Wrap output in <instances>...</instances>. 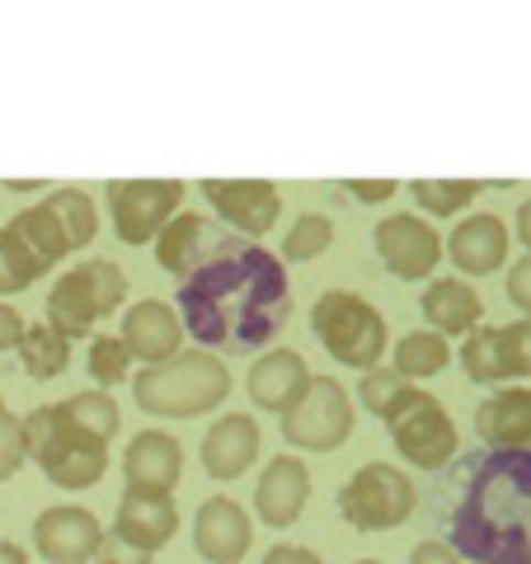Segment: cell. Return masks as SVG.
Listing matches in <instances>:
<instances>
[{
	"label": "cell",
	"mask_w": 531,
	"mask_h": 564,
	"mask_svg": "<svg viewBox=\"0 0 531 564\" xmlns=\"http://www.w3.org/2000/svg\"><path fill=\"white\" fill-rule=\"evenodd\" d=\"M24 433H29V462H39V470L57 489H95L104 470H109V437L85 429L62 400L29 410Z\"/></svg>",
	"instance_id": "6da1fadb"
},
{
	"label": "cell",
	"mask_w": 531,
	"mask_h": 564,
	"mask_svg": "<svg viewBox=\"0 0 531 564\" xmlns=\"http://www.w3.org/2000/svg\"><path fill=\"white\" fill-rule=\"evenodd\" d=\"M132 400L155 419H198L231 400V367L207 348H188L161 367H141L132 377Z\"/></svg>",
	"instance_id": "7a4b0ae2"
},
{
	"label": "cell",
	"mask_w": 531,
	"mask_h": 564,
	"mask_svg": "<svg viewBox=\"0 0 531 564\" xmlns=\"http://www.w3.org/2000/svg\"><path fill=\"white\" fill-rule=\"evenodd\" d=\"M311 329L325 344V352L339 367H358V372H377L386 348H391V329L386 315L358 292H321L311 306Z\"/></svg>",
	"instance_id": "3957f363"
},
{
	"label": "cell",
	"mask_w": 531,
	"mask_h": 564,
	"mask_svg": "<svg viewBox=\"0 0 531 564\" xmlns=\"http://www.w3.org/2000/svg\"><path fill=\"white\" fill-rule=\"evenodd\" d=\"M10 231L24 240V250L39 259L43 273H47L52 263L85 250V245L99 236V207L85 188H52L43 203L14 212Z\"/></svg>",
	"instance_id": "277c9868"
},
{
	"label": "cell",
	"mask_w": 531,
	"mask_h": 564,
	"mask_svg": "<svg viewBox=\"0 0 531 564\" xmlns=\"http://www.w3.org/2000/svg\"><path fill=\"white\" fill-rule=\"evenodd\" d=\"M128 302V273L113 259H80L76 269H66L47 292V315L52 329H62L66 339H85L95 334L99 321Z\"/></svg>",
	"instance_id": "5b68a950"
},
{
	"label": "cell",
	"mask_w": 531,
	"mask_h": 564,
	"mask_svg": "<svg viewBox=\"0 0 531 564\" xmlns=\"http://www.w3.org/2000/svg\"><path fill=\"white\" fill-rule=\"evenodd\" d=\"M414 480L391 462H367L339 489V513L353 532H395L414 518Z\"/></svg>",
	"instance_id": "8992f818"
},
{
	"label": "cell",
	"mask_w": 531,
	"mask_h": 564,
	"mask_svg": "<svg viewBox=\"0 0 531 564\" xmlns=\"http://www.w3.org/2000/svg\"><path fill=\"white\" fill-rule=\"evenodd\" d=\"M353 437V395L339 377H315L301 404L282 414V443L301 452H339Z\"/></svg>",
	"instance_id": "52a82bcc"
},
{
	"label": "cell",
	"mask_w": 531,
	"mask_h": 564,
	"mask_svg": "<svg viewBox=\"0 0 531 564\" xmlns=\"http://www.w3.org/2000/svg\"><path fill=\"white\" fill-rule=\"evenodd\" d=\"M184 180H113L109 212L122 245H151L184 207Z\"/></svg>",
	"instance_id": "ba28073f"
},
{
	"label": "cell",
	"mask_w": 531,
	"mask_h": 564,
	"mask_svg": "<svg viewBox=\"0 0 531 564\" xmlns=\"http://www.w3.org/2000/svg\"><path fill=\"white\" fill-rule=\"evenodd\" d=\"M386 429H391L395 452L414 470H442L456 456V423L442 410V400L429 391H414L410 404H404Z\"/></svg>",
	"instance_id": "9c48e42d"
},
{
	"label": "cell",
	"mask_w": 531,
	"mask_h": 564,
	"mask_svg": "<svg viewBox=\"0 0 531 564\" xmlns=\"http://www.w3.org/2000/svg\"><path fill=\"white\" fill-rule=\"evenodd\" d=\"M462 367L475 386H508L531 377V315L508 325H480L462 344Z\"/></svg>",
	"instance_id": "30bf717a"
},
{
	"label": "cell",
	"mask_w": 531,
	"mask_h": 564,
	"mask_svg": "<svg viewBox=\"0 0 531 564\" xmlns=\"http://www.w3.org/2000/svg\"><path fill=\"white\" fill-rule=\"evenodd\" d=\"M371 245H377L386 273L400 278V282L433 278L442 254H447V240L437 236V226L429 217H414V212H391V217H381L377 231H371Z\"/></svg>",
	"instance_id": "8fae6325"
},
{
	"label": "cell",
	"mask_w": 531,
	"mask_h": 564,
	"mask_svg": "<svg viewBox=\"0 0 531 564\" xmlns=\"http://www.w3.org/2000/svg\"><path fill=\"white\" fill-rule=\"evenodd\" d=\"M104 522L80 503H57L33 518V551L47 564H90L104 551Z\"/></svg>",
	"instance_id": "7c38bea8"
},
{
	"label": "cell",
	"mask_w": 531,
	"mask_h": 564,
	"mask_svg": "<svg viewBox=\"0 0 531 564\" xmlns=\"http://www.w3.org/2000/svg\"><path fill=\"white\" fill-rule=\"evenodd\" d=\"M198 188L212 203V212H217L231 231L250 236V240L269 236L278 212H282V193L269 180H203Z\"/></svg>",
	"instance_id": "4fadbf2b"
},
{
	"label": "cell",
	"mask_w": 531,
	"mask_h": 564,
	"mask_svg": "<svg viewBox=\"0 0 531 564\" xmlns=\"http://www.w3.org/2000/svg\"><path fill=\"white\" fill-rule=\"evenodd\" d=\"M180 532V508H174V494L165 489H147V485H122L118 513H113V536L137 545V551L155 555L161 545H170V536Z\"/></svg>",
	"instance_id": "5bb4252c"
},
{
	"label": "cell",
	"mask_w": 531,
	"mask_h": 564,
	"mask_svg": "<svg viewBox=\"0 0 531 564\" xmlns=\"http://www.w3.org/2000/svg\"><path fill=\"white\" fill-rule=\"evenodd\" d=\"M311 362L301 358L296 348H269V352H259V358L250 362V377H245V391H250V404L263 414H288L292 404L306 400L311 391Z\"/></svg>",
	"instance_id": "9a60e30c"
},
{
	"label": "cell",
	"mask_w": 531,
	"mask_h": 564,
	"mask_svg": "<svg viewBox=\"0 0 531 564\" xmlns=\"http://www.w3.org/2000/svg\"><path fill=\"white\" fill-rule=\"evenodd\" d=\"M311 503V470L301 456L282 452V456H269L263 462V475L254 480V513L263 527H273V532H282V527H292L301 513H306Z\"/></svg>",
	"instance_id": "2e32d148"
},
{
	"label": "cell",
	"mask_w": 531,
	"mask_h": 564,
	"mask_svg": "<svg viewBox=\"0 0 531 564\" xmlns=\"http://www.w3.org/2000/svg\"><path fill=\"white\" fill-rule=\"evenodd\" d=\"M254 541V518L245 513L236 499H203L198 518H193V551L207 564H240Z\"/></svg>",
	"instance_id": "e0dca14e"
},
{
	"label": "cell",
	"mask_w": 531,
	"mask_h": 564,
	"mask_svg": "<svg viewBox=\"0 0 531 564\" xmlns=\"http://www.w3.org/2000/svg\"><path fill=\"white\" fill-rule=\"evenodd\" d=\"M122 344H128L132 358L147 362V367H161L170 358H180V352H184V321H180V311H174L170 302H155V296L128 306V315H122Z\"/></svg>",
	"instance_id": "ac0fdd59"
},
{
	"label": "cell",
	"mask_w": 531,
	"mask_h": 564,
	"mask_svg": "<svg viewBox=\"0 0 531 564\" xmlns=\"http://www.w3.org/2000/svg\"><path fill=\"white\" fill-rule=\"evenodd\" d=\"M259 423L254 414H221L212 429L203 433V447H198V462L212 480H240L245 470L259 462Z\"/></svg>",
	"instance_id": "d6986e66"
},
{
	"label": "cell",
	"mask_w": 531,
	"mask_h": 564,
	"mask_svg": "<svg viewBox=\"0 0 531 564\" xmlns=\"http://www.w3.org/2000/svg\"><path fill=\"white\" fill-rule=\"evenodd\" d=\"M447 254L462 269V278H489L508 263V226L494 212H470L452 226Z\"/></svg>",
	"instance_id": "ffe728a7"
},
{
	"label": "cell",
	"mask_w": 531,
	"mask_h": 564,
	"mask_svg": "<svg viewBox=\"0 0 531 564\" xmlns=\"http://www.w3.org/2000/svg\"><path fill=\"white\" fill-rule=\"evenodd\" d=\"M419 311L442 339H470L485 325V302L466 278H433L419 296Z\"/></svg>",
	"instance_id": "44dd1931"
},
{
	"label": "cell",
	"mask_w": 531,
	"mask_h": 564,
	"mask_svg": "<svg viewBox=\"0 0 531 564\" xmlns=\"http://www.w3.org/2000/svg\"><path fill=\"white\" fill-rule=\"evenodd\" d=\"M180 475H184V447H180V437L165 429H141L128 443V452H122V480L128 485L174 494Z\"/></svg>",
	"instance_id": "7402d4cb"
},
{
	"label": "cell",
	"mask_w": 531,
	"mask_h": 564,
	"mask_svg": "<svg viewBox=\"0 0 531 564\" xmlns=\"http://www.w3.org/2000/svg\"><path fill=\"white\" fill-rule=\"evenodd\" d=\"M485 447H531V386H503L475 410Z\"/></svg>",
	"instance_id": "603a6c76"
},
{
	"label": "cell",
	"mask_w": 531,
	"mask_h": 564,
	"mask_svg": "<svg viewBox=\"0 0 531 564\" xmlns=\"http://www.w3.org/2000/svg\"><path fill=\"white\" fill-rule=\"evenodd\" d=\"M203 245H207V221L198 212H180V217L155 236V263H161L165 273L193 278L198 273V259H203Z\"/></svg>",
	"instance_id": "cb8c5ba5"
},
{
	"label": "cell",
	"mask_w": 531,
	"mask_h": 564,
	"mask_svg": "<svg viewBox=\"0 0 531 564\" xmlns=\"http://www.w3.org/2000/svg\"><path fill=\"white\" fill-rule=\"evenodd\" d=\"M447 362H452V344L442 339L437 329H414V334H404V339L395 344V358H391V367H395L404 381H429V377H437Z\"/></svg>",
	"instance_id": "d4e9b609"
},
{
	"label": "cell",
	"mask_w": 531,
	"mask_h": 564,
	"mask_svg": "<svg viewBox=\"0 0 531 564\" xmlns=\"http://www.w3.org/2000/svg\"><path fill=\"white\" fill-rule=\"evenodd\" d=\"M20 362L33 381H57L71 362V339L62 329H52L47 321L29 325L24 329V344H20Z\"/></svg>",
	"instance_id": "484cf974"
},
{
	"label": "cell",
	"mask_w": 531,
	"mask_h": 564,
	"mask_svg": "<svg viewBox=\"0 0 531 564\" xmlns=\"http://www.w3.org/2000/svg\"><path fill=\"white\" fill-rule=\"evenodd\" d=\"M414 391H419V386L404 381L395 367H377V372H362V381H358V400H362L381 423H391V419L404 410V404H410Z\"/></svg>",
	"instance_id": "4316f807"
},
{
	"label": "cell",
	"mask_w": 531,
	"mask_h": 564,
	"mask_svg": "<svg viewBox=\"0 0 531 564\" xmlns=\"http://www.w3.org/2000/svg\"><path fill=\"white\" fill-rule=\"evenodd\" d=\"M410 193L429 217H452V212H466L475 198H480L485 184L480 180H414Z\"/></svg>",
	"instance_id": "83f0119b"
},
{
	"label": "cell",
	"mask_w": 531,
	"mask_h": 564,
	"mask_svg": "<svg viewBox=\"0 0 531 564\" xmlns=\"http://www.w3.org/2000/svg\"><path fill=\"white\" fill-rule=\"evenodd\" d=\"M43 278V263L24 250V240L10 231V226H0V296H14L33 288V282Z\"/></svg>",
	"instance_id": "f1b7e54d"
},
{
	"label": "cell",
	"mask_w": 531,
	"mask_h": 564,
	"mask_svg": "<svg viewBox=\"0 0 531 564\" xmlns=\"http://www.w3.org/2000/svg\"><path fill=\"white\" fill-rule=\"evenodd\" d=\"M329 245H334V221L325 217V212H301L296 226L288 231V240H282V259L311 263V259H321Z\"/></svg>",
	"instance_id": "f546056e"
},
{
	"label": "cell",
	"mask_w": 531,
	"mask_h": 564,
	"mask_svg": "<svg viewBox=\"0 0 531 564\" xmlns=\"http://www.w3.org/2000/svg\"><path fill=\"white\" fill-rule=\"evenodd\" d=\"M132 348L122 344V334H95L90 339V377L99 381V391H113L118 381L132 377Z\"/></svg>",
	"instance_id": "4dcf8cb0"
},
{
	"label": "cell",
	"mask_w": 531,
	"mask_h": 564,
	"mask_svg": "<svg viewBox=\"0 0 531 564\" xmlns=\"http://www.w3.org/2000/svg\"><path fill=\"white\" fill-rule=\"evenodd\" d=\"M71 414H76L85 429H95L99 437H113L118 433V423H122V410H118V400H113V391H76V395H66L62 400Z\"/></svg>",
	"instance_id": "1f68e13d"
},
{
	"label": "cell",
	"mask_w": 531,
	"mask_h": 564,
	"mask_svg": "<svg viewBox=\"0 0 531 564\" xmlns=\"http://www.w3.org/2000/svg\"><path fill=\"white\" fill-rule=\"evenodd\" d=\"M29 462V433L20 414H0V485L14 480V470Z\"/></svg>",
	"instance_id": "d6a6232c"
},
{
	"label": "cell",
	"mask_w": 531,
	"mask_h": 564,
	"mask_svg": "<svg viewBox=\"0 0 531 564\" xmlns=\"http://www.w3.org/2000/svg\"><path fill=\"white\" fill-rule=\"evenodd\" d=\"M508 302L518 306L522 315H531V254L508 269Z\"/></svg>",
	"instance_id": "836d02e7"
},
{
	"label": "cell",
	"mask_w": 531,
	"mask_h": 564,
	"mask_svg": "<svg viewBox=\"0 0 531 564\" xmlns=\"http://www.w3.org/2000/svg\"><path fill=\"white\" fill-rule=\"evenodd\" d=\"M344 188H348L358 203H371V207L386 203V198H395V193H400L395 180H344Z\"/></svg>",
	"instance_id": "e575fe53"
},
{
	"label": "cell",
	"mask_w": 531,
	"mask_h": 564,
	"mask_svg": "<svg viewBox=\"0 0 531 564\" xmlns=\"http://www.w3.org/2000/svg\"><path fill=\"white\" fill-rule=\"evenodd\" d=\"M24 315L14 311V306H6L0 302V352H10V348H20L24 344Z\"/></svg>",
	"instance_id": "d590c367"
},
{
	"label": "cell",
	"mask_w": 531,
	"mask_h": 564,
	"mask_svg": "<svg viewBox=\"0 0 531 564\" xmlns=\"http://www.w3.org/2000/svg\"><path fill=\"white\" fill-rule=\"evenodd\" d=\"M263 564H325V560L315 555L311 545H292V541H282V545H273V551L263 555Z\"/></svg>",
	"instance_id": "8d00e7d4"
},
{
	"label": "cell",
	"mask_w": 531,
	"mask_h": 564,
	"mask_svg": "<svg viewBox=\"0 0 531 564\" xmlns=\"http://www.w3.org/2000/svg\"><path fill=\"white\" fill-rule=\"evenodd\" d=\"M99 560H113V564H151V555H147V551H137V545L118 541L113 532L104 536V551H99Z\"/></svg>",
	"instance_id": "74e56055"
},
{
	"label": "cell",
	"mask_w": 531,
	"mask_h": 564,
	"mask_svg": "<svg viewBox=\"0 0 531 564\" xmlns=\"http://www.w3.org/2000/svg\"><path fill=\"white\" fill-rule=\"evenodd\" d=\"M410 564H456V551L447 541H419L410 551Z\"/></svg>",
	"instance_id": "f35d334b"
},
{
	"label": "cell",
	"mask_w": 531,
	"mask_h": 564,
	"mask_svg": "<svg viewBox=\"0 0 531 564\" xmlns=\"http://www.w3.org/2000/svg\"><path fill=\"white\" fill-rule=\"evenodd\" d=\"M0 564H29V551H24V545H14V541L0 536Z\"/></svg>",
	"instance_id": "ab89813d"
},
{
	"label": "cell",
	"mask_w": 531,
	"mask_h": 564,
	"mask_svg": "<svg viewBox=\"0 0 531 564\" xmlns=\"http://www.w3.org/2000/svg\"><path fill=\"white\" fill-rule=\"evenodd\" d=\"M518 240H522L527 250H531V198L518 207Z\"/></svg>",
	"instance_id": "60d3db41"
},
{
	"label": "cell",
	"mask_w": 531,
	"mask_h": 564,
	"mask_svg": "<svg viewBox=\"0 0 531 564\" xmlns=\"http://www.w3.org/2000/svg\"><path fill=\"white\" fill-rule=\"evenodd\" d=\"M353 564H381V560H353Z\"/></svg>",
	"instance_id": "b9f144b4"
},
{
	"label": "cell",
	"mask_w": 531,
	"mask_h": 564,
	"mask_svg": "<svg viewBox=\"0 0 531 564\" xmlns=\"http://www.w3.org/2000/svg\"><path fill=\"white\" fill-rule=\"evenodd\" d=\"M95 564H113V560H95Z\"/></svg>",
	"instance_id": "7bdbcfd3"
},
{
	"label": "cell",
	"mask_w": 531,
	"mask_h": 564,
	"mask_svg": "<svg viewBox=\"0 0 531 564\" xmlns=\"http://www.w3.org/2000/svg\"><path fill=\"white\" fill-rule=\"evenodd\" d=\"M0 414H6V400H0Z\"/></svg>",
	"instance_id": "ee69618b"
},
{
	"label": "cell",
	"mask_w": 531,
	"mask_h": 564,
	"mask_svg": "<svg viewBox=\"0 0 531 564\" xmlns=\"http://www.w3.org/2000/svg\"><path fill=\"white\" fill-rule=\"evenodd\" d=\"M456 564H462V560H456Z\"/></svg>",
	"instance_id": "f6af8a7d"
}]
</instances>
